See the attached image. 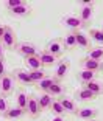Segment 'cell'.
I'll use <instances>...</instances> for the list:
<instances>
[{"label": "cell", "instance_id": "1", "mask_svg": "<svg viewBox=\"0 0 103 121\" xmlns=\"http://www.w3.org/2000/svg\"><path fill=\"white\" fill-rule=\"evenodd\" d=\"M2 45L6 50H16V47H17V36H16L14 30L11 26H5V34L2 37Z\"/></svg>", "mask_w": 103, "mask_h": 121}, {"label": "cell", "instance_id": "2", "mask_svg": "<svg viewBox=\"0 0 103 121\" xmlns=\"http://www.w3.org/2000/svg\"><path fill=\"white\" fill-rule=\"evenodd\" d=\"M11 75H13L14 81L19 82L20 86H34V82L31 81V78H30V71L28 70H24V68H14Z\"/></svg>", "mask_w": 103, "mask_h": 121}, {"label": "cell", "instance_id": "3", "mask_svg": "<svg viewBox=\"0 0 103 121\" xmlns=\"http://www.w3.org/2000/svg\"><path fill=\"white\" fill-rule=\"evenodd\" d=\"M61 23L70 31H80L81 28H84V25H83V22L80 20L78 16H64L61 19Z\"/></svg>", "mask_w": 103, "mask_h": 121}, {"label": "cell", "instance_id": "4", "mask_svg": "<svg viewBox=\"0 0 103 121\" xmlns=\"http://www.w3.org/2000/svg\"><path fill=\"white\" fill-rule=\"evenodd\" d=\"M16 51H17L19 54H22L24 57L36 56V54H38V48H36V45L31 43V42H20V43H17Z\"/></svg>", "mask_w": 103, "mask_h": 121}, {"label": "cell", "instance_id": "5", "mask_svg": "<svg viewBox=\"0 0 103 121\" xmlns=\"http://www.w3.org/2000/svg\"><path fill=\"white\" fill-rule=\"evenodd\" d=\"M27 113L31 118H38L41 115V109H39V101L34 95H28V101H27Z\"/></svg>", "mask_w": 103, "mask_h": 121}, {"label": "cell", "instance_id": "6", "mask_svg": "<svg viewBox=\"0 0 103 121\" xmlns=\"http://www.w3.org/2000/svg\"><path fill=\"white\" fill-rule=\"evenodd\" d=\"M14 78H13V75H5L3 78H0V92H2V95H10V93H13V90H14Z\"/></svg>", "mask_w": 103, "mask_h": 121}, {"label": "cell", "instance_id": "7", "mask_svg": "<svg viewBox=\"0 0 103 121\" xmlns=\"http://www.w3.org/2000/svg\"><path fill=\"white\" fill-rule=\"evenodd\" d=\"M80 64H81L83 70H89V71H94V73L102 71V62H98V60L92 59V57H89V56L81 57Z\"/></svg>", "mask_w": 103, "mask_h": 121}, {"label": "cell", "instance_id": "8", "mask_svg": "<svg viewBox=\"0 0 103 121\" xmlns=\"http://www.w3.org/2000/svg\"><path fill=\"white\" fill-rule=\"evenodd\" d=\"M45 51H47V53H50V54H53L55 57L63 56V53H64L63 42H61V40H58V39H53V40H50V42H47Z\"/></svg>", "mask_w": 103, "mask_h": 121}, {"label": "cell", "instance_id": "9", "mask_svg": "<svg viewBox=\"0 0 103 121\" xmlns=\"http://www.w3.org/2000/svg\"><path fill=\"white\" fill-rule=\"evenodd\" d=\"M61 103V106H63L64 112L66 113H70V115H75L77 117V112H78V107H77V103H75L72 98H67V96H61V98H58Z\"/></svg>", "mask_w": 103, "mask_h": 121}, {"label": "cell", "instance_id": "10", "mask_svg": "<svg viewBox=\"0 0 103 121\" xmlns=\"http://www.w3.org/2000/svg\"><path fill=\"white\" fill-rule=\"evenodd\" d=\"M69 68H70V62H69V60H66V59L61 60L59 64L56 65V68H55V76H53V78L56 79V81L64 79V78H66V75H67Z\"/></svg>", "mask_w": 103, "mask_h": 121}, {"label": "cell", "instance_id": "11", "mask_svg": "<svg viewBox=\"0 0 103 121\" xmlns=\"http://www.w3.org/2000/svg\"><path fill=\"white\" fill-rule=\"evenodd\" d=\"M92 5H83L81 9H80V16H78V17H80V20L83 22V25H84V26H88V23L92 20V13H94Z\"/></svg>", "mask_w": 103, "mask_h": 121}, {"label": "cell", "instance_id": "12", "mask_svg": "<svg viewBox=\"0 0 103 121\" xmlns=\"http://www.w3.org/2000/svg\"><path fill=\"white\" fill-rule=\"evenodd\" d=\"M25 113H27V110L20 109L19 106H13V107H10V109L5 112L3 118H6V120H19V118L25 117Z\"/></svg>", "mask_w": 103, "mask_h": 121}, {"label": "cell", "instance_id": "13", "mask_svg": "<svg viewBox=\"0 0 103 121\" xmlns=\"http://www.w3.org/2000/svg\"><path fill=\"white\" fill-rule=\"evenodd\" d=\"M74 34H75V37H77V47H80L81 50H86V51H89L92 48L86 34H83L81 31H74Z\"/></svg>", "mask_w": 103, "mask_h": 121}, {"label": "cell", "instance_id": "14", "mask_svg": "<svg viewBox=\"0 0 103 121\" xmlns=\"http://www.w3.org/2000/svg\"><path fill=\"white\" fill-rule=\"evenodd\" d=\"M84 87L89 90V92H92L95 96H100L103 95V82L102 81H97V79H92V81H89L84 84Z\"/></svg>", "mask_w": 103, "mask_h": 121}, {"label": "cell", "instance_id": "15", "mask_svg": "<svg viewBox=\"0 0 103 121\" xmlns=\"http://www.w3.org/2000/svg\"><path fill=\"white\" fill-rule=\"evenodd\" d=\"M97 109H91V107H83V109H78V112H77V117L80 118V120H94V118L97 117Z\"/></svg>", "mask_w": 103, "mask_h": 121}, {"label": "cell", "instance_id": "16", "mask_svg": "<svg viewBox=\"0 0 103 121\" xmlns=\"http://www.w3.org/2000/svg\"><path fill=\"white\" fill-rule=\"evenodd\" d=\"M63 47H64V50H75L77 48V37H75L74 31L67 33V34L63 37Z\"/></svg>", "mask_w": 103, "mask_h": 121}, {"label": "cell", "instance_id": "17", "mask_svg": "<svg viewBox=\"0 0 103 121\" xmlns=\"http://www.w3.org/2000/svg\"><path fill=\"white\" fill-rule=\"evenodd\" d=\"M75 98H77L78 101L86 103V101H94L97 96L94 95L92 92H89L86 87H83V89H80V90H77V92H75Z\"/></svg>", "mask_w": 103, "mask_h": 121}, {"label": "cell", "instance_id": "18", "mask_svg": "<svg viewBox=\"0 0 103 121\" xmlns=\"http://www.w3.org/2000/svg\"><path fill=\"white\" fill-rule=\"evenodd\" d=\"M38 57H39L41 64H42L44 67H52V65H55V64H56V57H55L53 54L47 53L45 50H44V51H41V53H38Z\"/></svg>", "mask_w": 103, "mask_h": 121}, {"label": "cell", "instance_id": "19", "mask_svg": "<svg viewBox=\"0 0 103 121\" xmlns=\"http://www.w3.org/2000/svg\"><path fill=\"white\" fill-rule=\"evenodd\" d=\"M10 14L14 16V17H27V16L31 14V8L28 6V5H20V6L17 8H13V9H10Z\"/></svg>", "mask_w": 103, "mask_h": 121}, {"label": "cell", "instance_id": "20", "mask_svg": "<svg viewBox=\"0 0 103 121\" xmlns=\"http://www.w3.org/2000/svg\"><path fill=\"white\" fill-rule=\"evenodd\" d=\"M53 96L50 95V93H42V95L38 98V101H39V109H41V112L42 110H49L50 109V106H52V103H53Z\"/></svg>", "mask_w": 103, "mask_h": 121}, {"label": "cell", "instance_id": "21", "mask_svg": "<svg viewBox=\"0 0 103 121\" xmlns=\"http://www.w3.org/2000/svg\"><path fill=\"white\" fill-rule=\"evenodd\" d=\"M24 62H25V65H27L30 70H39V68L42 67V64H41V60H39V57H38V54H36V56L24 57Z\"/></svg>", "mask_w": 103, "mask_h": 121}, {"label": "cell", "instance_id": "22", "mask_svg": "<svg viewBox=\"0 0 103 121\" xmlns=\"http://www.w3.org/2000/svg\"><path fill=\"white\" fill-rule=\"evenodd\" d=\"M55 81H56L55 78H49V76H45L42 81L38 82V87H39V90H41L42 93H49L50 89H52V86L55 84Z\"/></svg>", "mask_w": 103, "mask_h": 121}, {"label": "cell", "instance_id": "23", "mask_svg": "<svg viewBox=\"0 0 103 121\" xmlns=\"http://www.w3.org/2000/svg\"><path fill=\"white\" fill-rule=\"evenodd\" d=\"M95 75H97V73H94V71L81 70V71H78V73H77V78H78V81L81 82V84H86V82L95 79Z\"/></svg>", "mask_w": 103, "mask_h": 121}, {"label": "cell", "instance_id": "24", "mask_svg": "<svg viewBox=\"0 0 103 121\" xmlns=\"http://www.w3.org/2000/svg\"><path fill=\"white\" fill-rule=\"evenodd\" d=\"M49 93L53 96V98H61V96H64V89H63L61 81H55V84L52 86V89H50Z\"/></svg>", "mask_w": 103, "mask_h": 121}, {"label": "cell", "instance_id": "25", "mask_svg": "<svg viewBox=\"0 0 103 121\" xmlns=\"http://www.w3.org/2000/svg\"><path fill=\"white\" fill-rule=\"evenodd\" d=\"M27 101H28V95L25 92H17V95H16V106H19L20 109H24V110H27Z\"/></svg>", "mask_w": 103, "mask_h": 121}, {"label": "cell", "instance_id": "26", "mask_svg": "<svg viewBox=\"0 0 103 121\" xmlns=\"http://www.w3.org/2000/svg\"><path fill=\"white\" fill-rule=\"evenodd\" d=\"M88 56L92 57V59H95V60H98V62H102L103 60V45L95 47V48H91V50L88 51Z\"/></svg>", "mask_w": 103, "mask_h": 121}, {"label": "cell", "instance_id": "27", "mask_svg": "<svg viewBox=\"0 0 103 121\" xmlns=\"http://www.w3.org/2000/svg\"><path fill=\"white\" fill-rule=\"evenodd\" d=\"M50 110L53 112L56 117H64V115H66V112H64L59 99H53V103H52V106H50Z\"/></svg>", "mask_w": 103, "mask_h": 121}, {"label": "cell", "instance_id": "28", "mask_svg": "<svg viewBox=\"0 0 103 121\" xmlns=\"http://www.w3.org/2000/svg\"><path fill=\"white\" fill-rule=\"evenodd\" d=\"M28 71H30V78H31V81L34 82V84H38L39 81H42V79L47 76L41 68H39V70H28Z\"/></svg>", "mask_w": 103, "mask_h": 121}, {"label": "cell", "instance_id": "29", "mask_svg": "<svg viewBox=\"0 0 103 121\" xmlns=\"http://www.w3.org/2000/svg\"><path fill=\"white\" fill-rule=\"evenodd\" d=\"M89 36L92 37L95 42H98L100 45H103V30H98V28H92L89 31Z\"/></svg>", "mask_w": 103, "mask_h": 121}, {"label": "cell", "instance_id": "30", "mask_svg": "<svg viewBox=\"0 0 103 121\" xmlns=\"http://www.w3.org/2000/svg\"><path fill=\"white\" fill-rule=\"evenodd\" d=\"M10 109V104H8V99L5 98V95L0 93V115H5V112Z\"/></svg>", "mask_w": 103, "mask_h": 121}, {"label": "cell", "instance_id": "31", "mask_svg": "<svg viewBox=\"0 0 103 121\" xmlns=\"http://www.w3.org/2000/svg\"><path fill=\"white\" fill-rule=\"evenodd\" d=\"M5 5H6V9L10 11V9H13V8H17V6H20V5H24V0H8Z\"/></svg>", "mask_w": 103, "mask_h": 121}, {"label": "cell", "instance_id": "32", "mask_svg": "<svg viewBox=\"0 0 103 121\" xmlns=\"http://www.w3.org/2000/svg\"><path fill=\"white\" fill-rule=\"evenodd\" d=\"M6 73V67H5V60H0V78H3Z\"/></svg>", "mask_w": 103, "mask_h": 121}, {"label": "cell", "instance_id": "33", "mask_svg": "<svg viewBox=\"0 0 103 121\" xmlns=\"http://www.w3.org/2000/svg\"><path fill=\"white\" fill-rule=\"evenodd\" d=\"M0 60H5V47L0 42Z\"/></svg>", "mask_w": 103, "mask_h": 121}, {"label": "cell", "instance_id": "34", "mask_svg": "<svg viewBox=\"0 0 103 121\" xmlns=\"http://www.w3.org/2000/svg\"><path fill=\"white\" fill-rule=\"evenodd\" d=\"M3 34H5V26L0 25V42H2V37H3Z\"/></svg>", "mask_w": 103, "mask_h": 121}, {"label": "cell", "instance_id": "35", "mask_svg": "<svg viewBox=\"0 0 103 121\" xmlns=\"http://www.w3.org/2000/svg\"><path fill=\"white\" fill-rule=\"evenodd\" d=\"M84 121H97V120H95V118H94V120H84Z\"/></svg>", "mask_w": 103, "mask_h": 121}, {"label": "cell", "instance_id": "36", "mask_svg": "<svg viewBox=\"0 0 103 121\" xmlns=\"http://www.w3.org/2000/svg\"><path fill=\"white\" fill-rule=\"evenodd\" d=\"M102 71H103V64H102Z\"/></svg>", "mask_w": 103, "mask_h": 121}]
</instances>
